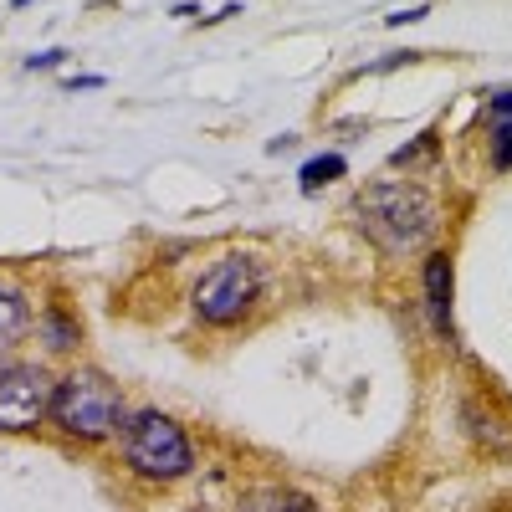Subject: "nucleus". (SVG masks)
<instances>
[{
	"mask_svg": "<svg viewBox=\"0 0 512 512\" xmlns=\"http://www.w3.org/2000/svg\"><path fill=\"white\" fill-rule=\"evenodd\" d=\"M354 210H359V226L384 251H415L436 231V200L425 195V185H405V180L369 185Z\"/></svg>",
	"mask_w": 512,
	"mask_h": 512,
	"instance_id": "1",
	"label": "nucleus"
},
{
	"mask_svg": "<svg viewBox=\"0 0 512 512\" xmlns=\"http://www.w3.org/2000/svg\"><path fill=\"white\" fill-rule=\"evenodd\" d=\"M52 420L77 441H103L123 425V395L98 369H77L52 390Z\"/></svg>",
	"mask_w": 512,
	"mask_h": 512,
	"instance_id": "2",
	"label": "nucleus"
},
{
	"mask_svg": "<svg viewBox=\"0 0 512 512\" xmlns=\"http://www.w3.org/2000/svg\"><path fill=\"white\" fill-rule=\"evenodd\" d=\"M123 456L139 477H154V482H175L190 472V441L175 420L164 410H139L123 420Z\"/></svg>",
	"mask_w": 512,
	"mask_h": 512,
	"instance_id": "3",
	"label": "nucleus"
},
{
	"mask_svg": "<svg viewBox=\"0 0 512 512\" xmlns=\"http://www.w3.org/2000/svg\"><path fill=\"white\" fill-rule=\"evenodd\" d=\"M256 292H262V272L251 256H226L221 267H210L195 287V313L205 323H236L251 313Z\"/></svg>",
	"mask_w": 512,
	"mask_h": 512,
	"instance_id": "4",
	"label": "nucleus"
},
{
	"mask_svg": "<svg viewBox=\"0 0 512 512\" xmlns=\"http://www.w3.org/2000/svg\"><path fill=\"white\" fill-rule=\"evenodd\" d=\"M57 384L36 364H11L0 369V431H31V425L52 410Z\"/></svg>",
	"mask_w": 512,
	"mask_h": 512,
	"instance_id": "5",
	"label": "nucleus"
},
{
	"mask_svg": "<svg viewBox=\"0 0 512 512\" xmlns=\"http://www.w3.org/2000/svg\"><path fill=\"white\" fill-rule=\"evenodd\" d=\"M425 313H431L436 333H451V256L436 251L425 262Z\"/></svg>",
	"mask_w": 512,
	"mask_h": 512,
	"instance_id": "6",
	"label": "nucleus"
},
{
	"mask_svg": "<svg viewBox=\"0 0 512 512\" xmlns=\"http://www.w3.org/2000/svg\"><path fill=\"white\" fill-rule=\"evenodd\" d=\"M487 118H492V159L497 169H512V93H497L487 103Z\"/></svg>",
	"mask_w": 512,
	"mask_h": 512,
	"instance_id": "7",
	"label": "nucleus"
},
{
	"mask_svg": "<svg viewBox=\"0 0 512 512\" xmlns=\"http://www.w3.org/2000/svg\"><path fill=\"white\" fill-rule=\"evenodd\" d=\"M26 323H31L26 297H21V292H11V287H0V349L16 344V338L26 333Z\"/></svg>",
	"mask_w": 512,
	"mask_h": 512,
	"instance_id": "8",
	"label": "nucleus"
},
{
	"mask_svg": "<svg viewBox=\"0 0 512 512\" xmlns=\"http://www.w3.org/2000/svg\"><path fill=\"white\" fill-rule=\"evenodd\" d=\"M344 169H349V164H344V154H318V159H308V164H303V175H297V180H303L308 190H318L323 180H338Z\"/></svg>",
	"mask_w": 512,
	"mask_h": 512,
	"instance_id": "9",
	"label": "nucleus"
},
{
	"mask_svg": "<svg viewBox=\"0 0 512 512\" xmlns=\"http://www.w3.org/2000/svg\"><path fill=\"white\" fill-rule=\"evenodd\" d=\"M420 16H425V6H415V11H395L390 26H410V21H420Z\"/></svg>",
	"mask_w": 512,
	"mask_h": 512,
	"instance_id": "10",
	"label": "nucleus"
},
{
	"mask_svg": "<svg viewBox=\"0 0 512 512\" xmlns=\"http://www.w3.org/2000/svg\"><path fill=\"white\" fill-rule=\"evenodd\" d=\"M57 62H62V52H36V57H31L36 72H41V67H57Z\"/></svg>",
	"mask_w": 512,
	"mask_h": 512,
	"instance_id": "11",
	"label": "nucleus"
},
{
	"mask_svg": "<svg viewBox=\"0 0 512 512\" xmlns=\"http://www.w3.org/2000/svg\"><path fill=\"white\" fill-rule=\"evenodd\" d=\"M21 6H31V0H16V11H21Z\"/></svg>",
	"mask_w": 512,
	"mask_h": 512,
	"instance_id": "12",
	"label": "nucleus"
}]
</instances>
